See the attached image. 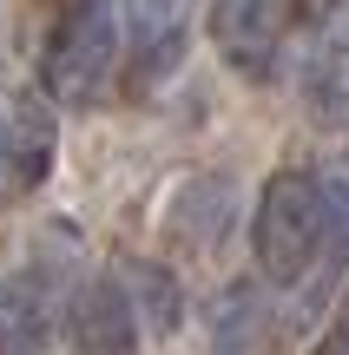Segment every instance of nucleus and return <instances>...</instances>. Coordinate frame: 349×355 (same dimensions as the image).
I'll return each instance as SVG.
<instances>
[{
	"instance_id": "2",
	"label": "nucleus",
	"mask_w": 349,
	"mask_h": 355,
	"mask_svg": "<svg viewBox=\"0 0 349 355\" xmlns=\"http://www.w3.org/2000/svg\"><path fill=\"white\" fill-rule=\"evenodd\" d=\"M119 46H126L119 0H66L46 46H40V92L53 105H99L112 92Z\"/></svg>"
},
{
	"instance_id": "3",
	"label": "nucleus",
	"mask_w": 349,
	"mask_h": 355,
	"mask_svg": "<svg viewBox=\"0 0 349 355\" xmlns=\"http://www.w3.org/2000/svg\"><path fill=\"white\" fill-rule=\"evenodd\" d=\"M60 165V119L46 92L0 86V198H33Z\"/></svg>"
},
{
	"instance_id": "11",
	"label": "nucleus",
	"mask_w": 349,
	"mask_h": 355,
	"mask_svg": "<svg viewBox=\"0 0 349 355\" xmlns=\"http://www.w3.org/2000/svg\"><path fill=\"white\" fill-rule=\"evenodd\" d=\"M211 336H218L224 355H244L264 336V296L257 290H224L218 303H211Z\"/></svg>"
},
{
	"instance_id": "8",
	"label": "nucleus",
	"mask_w": 349,
	"mask_h": 355,
	"mask_svg": "<svg viewBox=\"0 0 349 355\" xmlns=\"http://www.w3.org/2000/svg\"><path fill=\"white\" fill-rule=\"evenodd\" d=\"M66 336L73 355H139V309L119 277H86L66 296Z\"/></svg>"
},
{
	"instance_id": "6",
	"label": "nucleus",
	"mask_w": 349,
	"mask_h": 355,
	"mask_svg": "<svg viewBox=\"0 0 349 355\" xmlns=\"http://www.w3.org/2000/svg\"><path fill=\"white\" fill-rule=\"evenodd\" d=\"M191 46V0H126V53H132V86L158 92L185 66Z\"/></svg>"
},
{
	"instance_id": "7",
	"label": "nucleus",
	"mask_w": 349,
	"mask_h": 355,
	"mask_svg": "<svg viewBox=\"0 0 349 355\" xmlns=\"http://www.w3.org/2000/svg\"><path fill=\"white\" fill-rule=\"evenodd\" d=\"M66 329V303L46 263H26L0 277V349L7 355H46Z\"/></svg>"
},
{
	"instance_id": "13",
	"label": "nucleus",
	"mask_w": 349,
	"mask_h": 355,
	"mask_svg": "<svg viewBox=\"0 0 349 355\" xmlns=\"http://www.w3.org/2000/svg\"><path fill=\"white\" fill-rule=\"evenodd\" d=\"M0 355H7V349H0Z\"/></svg>"
},
{
	"instance_id": "1",
	"label": "nucleus",
	"mask_w": 349,
	"mask_h": 355,
	"mask_svg": "<svg viewBox=\"0 0 349 355\" xmlns=\"http://www.w3.org/2000/svg\"><path fill=\"white\" fill-rule=\"evenodd\" d=\"M330 230H323V184L316 165H284L264 178L257 211H250V257H257L271 290H297L316 270Z\"/></svg>"
},
{
	"instance_id": "5",
	"label": "nucleus",
	"mask_w": 349,
	"mask_h": 355,
	"mask_svg": "<svg viewBox=\"0 0 349 355\" xmlns=\"http://www.w3.org/2000/svg\"><path fill=\"white\" fill-rule=\"evenodd\" d=\"M297 92L316 125H349V0H310Z\"/></svg>"
},
{
	"instance_id": "12",
	"label": "nucleus",
	"mask_w": 349,
	"mask_h": 355,
	"mask_svg": "<svg viewBox=\"0 0 349 355\" xmlns=\"http://www.w3.org/2000/svg\"><path fill=\"white\" fill-rule=\"evenodd\" d=\"M310 355H349V322H337V329H323Z\"/></svg>"
},
{
	"instance_id": "9",
	"label": "nucleus",
	"mask_w": 349,
	"mask_h": 355,
	"mask_svg": "<svg viewBox=\"0 0 349 355\" xmlns=\"http://www.w3.org/2000/svg\"><path fill=\"white\" fill-rule=\"evenodd\" d=\"M119 283H126L132 309H139V329H152V336H171V329H178L185 290H178V277H171V270L145 263V257H126V263H119Z\"/></svg>"
},
{
	"instance_id": "4",
	"label": "nucleus",
	"mask_w": 349,
	"mask_h": 355,
	"mask_svg": "<svg viewBox=\"0 0 349 355\" xmlns=\"http://www.w3.org/2000/svg\"><path fill=\"white\" fill-rule=\"evenodd\" d=\"M290 13H297V0H211L205 26H211L218 60L237 79L264 86L277 73V60H284V46H290Z\"/></svg>"
},
{
	"instance_id": "10",
	"label": "nucleus",
	"mask_w": 349,
	"mask_h": 355,
	"mask_svg": "<svg viewBox=\"0 0 349 355\" xmlns=\"http://www.w3.org/2000/svg\"><path fill=\"white\" fill-rule=\"evenodd\" d=\"M316 184H323V270L337 277V270L349 263V158H323L316 165Z\"/></svg>"
}]
</instances>
